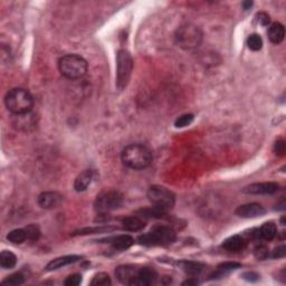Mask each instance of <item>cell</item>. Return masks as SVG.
<instances>
[{"mask_svg":"<svg viewBox=\"0 0 286 286\" xmlns=\"http://www.w3.org/2000/svg\"><path fill=\"white\" fill-rule=\"evenodd\" d=\"M121 159L124 165L134 170H141L152 162L151 151L142 144H130L123 149Z\"/></svg>","mask_w":286,"mask_h":286,"instance_id":"1","label":"cell"},{"mask_svg":"<svg viewBox=\"0 0 286 286\" xmlns=\"http://www.w3.org/2000/svg\"><path fill=\"white\" fill-rule=\"evenodd\" d=\"M5 103L13 114H22L33 110L34 99L32 94L24 89H13L7 93Z\"/></svg>","mask_w":286,"mask_h":286,"instance_id":"2","label":"cell"},{"mask_svg":"<svg viewBox=\"0 0 286 286\" xmlns=\"http://www.w3.org/2000/svg\"><path fill=\"white\" fill-rule=\"evenodd\" d=\"M58 69L64 77L69 80H78L88 72V62L80 55H65L59 59Z\"/></svg>","mask_w":286,"mask_h":286,"instance_id":"3","label":"cell"},{"mask_svg":"<svg viewBox=\"0 0 286 286\" xmlns=\"http://www.w3.org/2000/svg\"><path fill=\"white\" fill-rule=\"evenodd\" d=\"M138 240L144 246H167L176 240V232L168 226H154L148 234L139 236Z\"/></svg>","mask_w":286,"mask_h":286,"instance_id":"4","label":"cell"},{"mask_svg":"<svg viewBox=\"0 0 286 286\" xmlns=\"http://www.w3.org/2000/svg\"><path fill=\"white\" fill-rule=\"evenodd\" d=\"M176 41L183 50H194L200 46L202 41V32L198 26L184 24L177 29Z\"/></svg>","mask_w":286,"mask_h":286,"instance_id":"5","label":"cell"},{"mask_svg":"<svg viewBox=\"0 0 286 286\" xmlns=\"http://www.w3.org/2000/svg\"><path fill=\"white\" fill-rule=\"evenodd\" d=\"M133 70V58L125 50H120L116 56V86L122 91L129 84Z\"/></svg>","mask_w":286,"mask_h":286,"instance_id":"6","label":"cell"},{"mask_svg":"<svg viewBox=\"0 0 286 286\" xmlns=\"http://www.w3.org/2000/svg\"><path fill=\"white\" fill-rule=\"evenodd\" d=\"M123 205V196L119 191H105L97 196L94 209L99 214H107L112 210L119 209Z\"/></svg>","mask_w":286,"mask_h":286,"instance_id":"7","label":"cell"},{"mask_svg":"<svg viewBox=\"0 0 286 286\" xmlns=\"http://www.w3.org/2000/svg\"><path fill=\"white\" fill-rule=\"evenodd\" d=\"M148 198L153 206L168 212L176 204L175 194L162 186H152L148 190Z\"/></svg>","mask_w":286,"mask_h":286,"instance_id":"8","label":"cell"},{"mask_svg":"<svg viewBox=\"0 0 286 286\" xmlns=\"http://www.w3.org/2000/svg\"><path fill=\"white\" fill-rule=\"evenodd\" d=\"M13 125L15 129L29 132L35 129L37 125V115L32 111L28 113H22V114H14Z\"/></svg>","mask_w":286,"mask_h":286,"instance_id":"9","label":"cell"},{"mask_svg":"<svg viewBox=\"0 0 286 286\" xmlns=\"http://www.w3.org/2000/svg\"><path fill=\"white\" fill-rule=\"evenodd\" d=\"M139 269L133 265H121L115 269V276L124 285H138Z\"/></svg>","mask_w":286,"mask_h":286,"instance_id":"10","label":"cell"},{"mask_svg":"<svg viewBox=\"0 0 286 286\" xmlns=\"http://www.w3.org/2000/svg\"><path fill=\"white\" fill-rule=\"evenodd\" d=\"M280 189L276 182H256L248 184L243 189V193L248 195H274Z\"/></svg>","mask_w":286,"mask_h":286,"instance_id":"11","label":"cell"},{"mask_svg":"<svg viewBox=\"0 0 286 286\" xmlns=\"http://www.w3.org/2000/svg\"><path fill=\"white\" fill-rule=\"evenodd\" d=\"M235 214L240 218L250 219V218H257L264 216L266 214V209L262 205L256 204V202H251V204H245L239 206L238 208L236 209Z\"/></svg>","mask_w":286,"mask_h":286,"instance_id":"12","label":"cell"},{"mask_svg":"<svg viewBox=\"0 0 286 286\" xmlns=\"http://www.w3.org/2000/svg\"><path fill=\"white\" fill-rule=\"evenodd\" d=\"M63 196L56 191H46L38 196L37 202L43 209H54L61 205Z\"/></svg>","mask_w":286,"mask_h":286,"instance_id":"13","label":"cell"},{"mask_svg":"<svg viewBox=\"0 0 286 286\" xmlns=\"http://www.w3.org/2000/svg\"><path fill=\"white\" fill-rule=\"evenodd\" d=\"M81 258H82L81 256H77V255L63 256V257H58V258H55V259H53V261H51L46 265V268L45 269H46L47 272H53V270L59 269V268H62V267L74 264V263L80 261Z\"/></svg>","mask_w":286,"mask_h":286,"instance_id":"14","label":"cell"},{"mask_svg":"<svg viewBox=\"0 0 286 286\" xmlns=\"http://www.w3.org/2000/svg\"><path fill=\"white\" fill-rule=\"evenodd\" d=\"M158 274L151 267H142L139 269L138 285L139 286H149L157 282Z\"/></svg>","mask_w":286,"mask_h":286,"instance_id":"15","label":"cell"},{"mask_svg":"<svg viewBox=\"0 0 286 286\" xmlns=\"http://www.w3.org/2000/svg\"><path fill=\"white\" fill-rule=\"evenodd\" d=\"M94 179V171L93 170H85L82 174L77 176V178L75 179L74 188L77 193H82L88 189L89 184L92 183Z\"/></svg>","mask_w":286,"mask_h":286,"instance_id":"16","label":"cell"},{"mask_svg":"<svg viewBox=\"0 0 286 286\" xmlns=\"http://www.w3.org/2000/svg\"><path fill=\"white\" fill-rule=\"evenodd\" d=\"M223 247L226 250L232 251V253H237V251L243 250L246 247V240L239 235H234L229 237L223 243Z\"/></svg>","mask_w":286,"mask_h":286,"instance_id":"17","label":"cell"},{"mask_svg":"<svg viewBox=\"0 0 286 286\" xmlns=\"http://www.w3.org/2000/svg\"><path fill=\"white\" fill-rule=\"evenodd\" d=\"M113 250H129V248L134 244V239L130 235H119L113 237V238L108 239Z\"/></svg>","mask_w":286,"mask_h":286,"instance_id":"18","label":"cell"},{"mask_svg":"<svg viewBox=\"0 0 286 286\" xmlns=\"http://www.w3.org/2000/svg\"><path fill=\"white\" fill-rule=\"evenodd\" d=\"M123 228L129 232H140L145 227L144 220L139 216H130L122 219Z\"/></svg>","mask_w":286,"mask_h":286,"instance_id":"19","label":"cell"},{"mask_svg":"<svg viewBox=\"0 0 286 286\" xmlns=\"http://www.w3.org/2000/svg\"><path fill=\"white\" fill-rule=\"evenodd\" d=\"M285 29L284 26L280 22H273L268 28V38L273 44H281L284 39Z\"/></svg>","mask_w":286,"mask_h":286,"instance_id":"20","label":"cell"},{"mask_svg":"<svg viewBox=\"0 0 286 286\" xmlns=\"http://www.w3.org/2000/svg\"><path fill=\"white\" fill-rule=\"evenodd\" d=\"M242 267V264L236 262H226L220 264L217 267V269L214 270V274L212 275V278H214V280H218V278H223L225 276H227L229 273L232 272L237 268H240Z\"/></svg>","mask_w":286,"mask_h":286,"instance_id":"21","label":"cell"},{"mask_svg":"<svg viewBox=\"0 0 286 286\" xmlns=\"http://www.w3.org/2000/svg\"><path fill=\"white\" fill-rule=\"evenodd\" d=\"M180 268H181L187 275L190 276H198L199 274L204 269V265L198 262H191V261H181L178 263Z\"/></svg>","mask_w":286,"mask_h":286,"instance_id":"22","label":"cell"},{"mask_svg":"<svg viewBox=\"0 0 286 286\" xmlns=\"http://www.w3.org/2000/svg\"><path fill=\"white\" fill-rule=\"evenodd\" d=\"M167 212L161 208H158L156 206H152L151 208H144L140 209L138 212L137 216L141 218H145V219H160V218L165 217Z\"/></svg>","mask_w":286,"mask_h":286,"instance_id":"23","label":"cell"},{"mask_svg":"<svg viewBox=\"0 0 286 286\" xmlns=\"http://www.w3.org/2000/svg\"><path fill=\"white\" fill-rule=\"evenodd\" d=\"M259 235H261L262 239L265 240H272L277 235V227L276 225L269 221V223H265L264 225L259 228Z\"/></svg>","mask_w":286,"mask_h":286,"instance_id":"24","label":"cell"},{"mask_svg":"<svg viewBox=\"0 0 286 286\" xmlns=\"http://www.w3.org/2000/svg\"><path fill=\"white\" fill-rule=\"evenodd\" d=\"M17 257L14 253H11L9 250H2L0 254V266L3 269H10L13 267L16 266Z\"/></svg>","mask_w":286,"mask_h":286,"instance_id":"25","label":"cell"},{"mask_svg":"<svg viewBox=\"0 0 286 286\" xmlns=\"http://www.w3.org/2000/svg\"><path fill=\"white\" fill-rule=\"evenodd\" d=\"M7 239H8L11 244H22L25 240H27V235H26L25 228L14 229V231H11L9 234L7 235Z\"/></svg>","mask_w":286,"mask_h":286,"instance_id":"26","label":"cell"},{"mask_svg":"<svg viewBox=\"0 0 286 286\" xmlns=\"http://www.w3.org/2000/svg\"><path fill=\"white\" fill-rule=\"evenodd\" d=\"M247 46L250 50L254 52L261 51L263 47L262 37L257 35V34H251V35L247 38Z\"/></svg>","mask_w":286,"mask_h":286,"instance_id":"27","label":"cell"},{"mask_svg":"<svg viewBox=\"0 0 286 286\" xmlns=\"http://www.w3.org/2000/svg\"><path fill=\"white\" fill-rule=\"evenodd\" d=\"M111 284V278L107 273H97L94 275L91 281V285L93 286H107Z\"/></svg>","mask_w":286,"mask_h":286,"instance_id":"28","label":"cell"},{"mask_svg":"<svg viewBox=\"0 0 286 286\" xmlns=\"http://www.w3.org/2000/svg\"><path fill=\"white\" fill-rule=\"evenodd\" d=\"M25 231L26 235H27V240L29 242H37L39 239L40 231L37 225H28L27 227H25Z\"/></svg>","mask_w":286,"mask_h":286,"instance_id":"29","label":"cell"},{"mask_svg":"<svg viewBox=\"0 0 286 286\" xmlns=\"http://www.w3.org/2000/svg\"><path fill=\"white\" fill-rule=\"evenodd\" d=\"M25 282V278H24V275H22L21 273H15L13 274V275L8 276L7 278H5L1 283L3 285H21L22 283Z\"/></svg>","mask_w":286,"mask_h":286,"instance_id":"30","label":"cell"},{"mask_svg":"<svg viewBox=\"0 0 286 286\" xmlns=\"http://www.w3.org/2000/svg\"><path fill=\"white\" fill-rule=\"evenodd\" d=\"M115 227H96V228H86L82 229L78 232H75L74 235H89V234H96V232H105L114 231Z\"/></svg>","mask_w":286,"mask_h":286,"instance_id":"31","label":"cell"},{"mask_svg":"<svg viewBox=\"0 0 286 286\" xmlns=\"http://www.w3.org/2000/svg\"><path fill=\"white\" fill-rule=\"evenodd\" d=\"M254 255L257 259L264 261V259L268 258V256H269L268 247L265 246V245H263V244H261V245H258V246H256L255 250H254Z\"/></svg>","mask_w":286,"mask_h":286,"instance_id":"32","label":"cell"},{"mask_svg":"<svg viewBox=\"0 0 286 286\" xmlns=\"http://www.w3.org/2000/svg\"><path fill=\"white\" fill-rule=\"evenodd\" d=\"M194 121V115L193 114H184L181 115L180 118L176 120L175 122V126L176 127H184L190 125L191 123Z\"/></svg>","mask_w":286,"mask_h":286,"instance_id":"33","label":"cell"},{"mask_svg":"<svg viewBox=\"0 0 286 286\" xmlns=\"http://www.w3.org/2000/svg\"><path fill=\"white\" fill-rule=\"evenodd\" d=\"M82 283V276L80 274H73V275L69 276L64 282V284L66 286H77Z\"/></svg>","mask_w":286,"mask_h":286,"instance_id":"34","label":"cell"},{"mask_svg":"<svg viewBox=\"0 0 286 286\" xmlns=\"http://www.w3.org/2000/svg\"><path fill=\"white\" fill-rule=\"evenodd\" d=\"M256 20L263 26H267L270 22V17L266 13H258L256 15Z\"/></svg>","mask_w":286,"mask_h":286,"instance_id":"35","label":"cell"},{"mask_svg":"<svg viewBox=\"0 0 286 286\" xmlns=\"http://www.w3.org/2000/svg\"><path fill=\"white\" fill-rule=\"evenodd\" d=\"M274 152H275L277 156H284L285 142L283 140H278L275 142V145H274Z\"/></svg>","mask_w":286,"mask_h":286,"instance_id":"36","label":"cell"},{"mask_svg":"<svg viewBox=\"0 0 286 286\" xmlns=\"http://www.w3.org/2000/svg\"><path fill=\"white\" fill-rule=\"evenodd\" d=\"M285 253H286V247L284 245L280 246V247H277V248H275V250H274L272 257L273 258H282L285 256Z\"/></svg>","mask_w":286,"mask_h":286,"instance_id":"37","label":"cell"},{"mask_svg":"<svg viewBox=\"0 0 286 286\" xmlns=\"http://www.w3.org/2000/svg\"><path fill=\"white\" fill-rule=\"evenodd\" d=\"M243 277L250 282H256L259 278V275L254 272H247L245 274H243Z\"/></svg>","mask_w":286,"mask_h":286,"instance_id":"38","label":"cell"},{"mask_svg":"<svg viewBox=\"0 0 286 286\" xmlns=\"http://www.w3.org/2000/svg\"><path fill=\"white\" fill-rule=\"evenodd\" d=\"M242 6H243L244 10H248V9H250L251 6H253V1H244L242 3Z\"/></svg>","mask_w":286,"mask_h":286,"instance_id":"39","label":"cell"},{"mask_svg":"<svg viewBox=\"0 0 286 286\" xmlns=\"http://www.w3.org/2000/svg\"><path fill=\"white\" fill-rule=\"evenodd\" d=\"M198 281L197 280H187L186 282H183L182 285H197Z\"/></svg>","mask_w":286,"mask_h":286,"instance_id":"40","label":"cell"}]
</instances>
